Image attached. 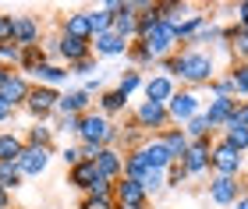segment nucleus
Returning a JSON list of instances; mask_svg holds the SVG:
<instances>
[{
	"label": "nucleus",
	"instance_id": "f257e3e1",
	"mask_svg": "<svg viewBox=\"0 0 248 209\" xmlns=\"http://www.w3.org/2000/svg\"><path fill=\"white\" fill-rule=\"evenodd\" d=\"M217 53L213 50H177V82L185 89H202L217 82Z\"/></svg>",
	"mask_w": 248,
	"mask_h": 209
},
{
	"label": "nucleus",
	"instance_id": "f03ea898",
	"mask_svg": "<svg viewBox=\"0 0 248 209\" xmlns=\"http://www.w3.org/2000/svg\"><path fill=\"white\" fill-rule=\"evenodd\" d=\"M78 146H117L121 149V128L110 117H103L99 110H89L82 117V128H78Z\"/></svg>",
	"mask_w": 248,
	"mask_h": 209
},
{
	"label": "nucleus",
	"instance_id": "7ed1b4c3",
	"mask_svg": "<svg viewBox=\"0 0 248 209\" xmlns=\"http://www.w3.org/2000/svg\"><path fill=\"white\" fill-rule=\"evenodd\" d=\"M245 170V156L238 149H231L223 138L213 142V152H209V174H217V178H241Z\"/></svg>",
	"mask_w": 248,
	"mask_h": 209
},
{
	"label": "nucleus",
	"instance_id": "20e7f679",
	"mask_svg": "<svg viewBox=\"0 0 248 209\" xmlns=\"http://www.w3.org/2000/svg\"><path fill=\"white\" fill-rule=\"evenodd\" d=\"M131 120L145 131V135H160V131H167L174 124L170 114H167V103H153V100H142L139 106H135L131 110Z\"/></svg>",
	"mask_w": 248,
	"mask_h": 209
},
{
	"label": "nucleus",
	"instance_id": "39448f33",
	"mask_svg": "<svg viewBox=\"0 0 248 209\" xmlns=\"http://www.w3.org/2000/svg\"><path fill=\"white\" fill-rule=\"evenodd\" d=\"M167 114H170V120L177 128H185L191 117H199L202 114V100H199V92H191V89H177L170 96V103H167Z\"/></svg>",
	"mask_w": 248,
	"mask_h": 209
},
{
	"label": "nucleus",
	"instance_id": "423d86ee",
	"mask_svg": "<svg viewBox=\"0 0 248 209\" xmlns=\"http://www.w3.org/2000/svg\"><path fill=\"white\" fill-rule=\"evenodd\" d=\"M57 103H61L57 89H50V85H32V92L25 100V110L32 114V120H50L57 114Z\"/></svg>",
	"mask_w": 248,
	"mask_h": 209
},
{
	"label": "nucleus",
	"instance_id": "0eeeda50",
	"mask_svg": "<svg viewBox=\"0 0 248 209\" xmlns=\"http://www.w3.org/2000/svg\"><path fill=\"white\" fill-rule=\"evenodd\" d=\"M145 50L153 53V60H163V57H170V53H177V39H174V29L167 25V21H160L149 36H142L139 39Z\"/></svg>",
	"mask_w": 248,
	"mask_h": 209
},
{
	"label": "nucleus",
	"instance_id": "6e6552de",
	"mask_svg": "<svg viewBox=\"0 0 248 209\" xmlns=\"http://www.w3.org/2000/svg\"><path fill=\"white\" fill-rule=\"evenodd\" d=\"M209 152H213V138H199L191 142L188 152L181 156V167L188 178H199V174H209Z\"/></svg>",
	"mask_w": 248,
	"mask_h": 209
},
{
	"label": "nucleus",
	"instance_id": "1a4fd4ad",
	"mask_svg": "<svg viewBox=\"0 0 248 209\" xmlns=\"http://www.w3.org/2000/svg\"><path fill=\"white\" fill-rule=\"evenodd\" d=\"M114 32L124 43L139 39V0H121V11L114 18Z\"/></svg>",
	"mask_w": 248,
	"mask_h": 209
},
{
	"label": "nucleus",
	"instance_id": "9d476101",
	"mask_svg": "<svg viewBox=\"0 0 248 209\" xmlns=\"http://www.w3.org/2000/svg\"><path fill=\"white\" fill-rule=\"evenodd\" d=\"M25 78L32 82V85H50V89H57V85H64L67 78H71V71L64 68V64H57V60H43V64H36Z\"/></svg>",
	"mask_w": 248,
	"mask_h": 209
},
{
	"label": "nucleus",
	"instance_id": "9b49d317",
	"mask_svg": "<svg viewBox=\"0 0 248 209\" xmlns=\"http://www.w3.org/2000/svg\"><path fill=\"white\" fill-rule=\"evenodd\" d=\"M93 57V43L89 39H75V36H57V60H64V68H71V64Z\"/></svg>",
	"mask_w": 248,
	"mask_h": 209
},
{
	"label": "nucleus",
	"instance_id": "f8f14e48",
	"mask_svg": "<svg viewBox=\"0 0 248 209\" xmlns=\"http://www.w3.org/2000/svg\"><path fill=\"white\" fill-rule=\"evenodd\" d=\"M89 110H93V96L85 89H67V92H61V103H57L53 117H85Z\"/></svg>",
	"mask_w": 248,
	"mask_h": 209
},
{
	"label": "nucleus",
	"instance_id": "ddd939ff",
	"mask_svg": "<svg viewBox=\"0 0 248 209\" xmlns=\"http://www.w3.org/2000/svg\"><path fill=\"white\" fill-rule=\"evenodd\" d=\"M139 152H142V160H145V167H149V170H163V174H167V167L177 163L170 152H167V146L160 142V135H149V138L139 146Z\"/></svg>",
	"mask_w": 248,
	"mask_h": 209
},
{
	"label": "nucleus",
	"instance_id": "4468645a",
	"mask_svg": "<svg viewBox=\"0 0 248 209\" xmlns=\"http://www.w3.org/2000/svg\"><path fill=\"white\" fill-rule=\"evenodd\" d=\"M241 178H217V174L209 178V199L217 206H234L241 199Z\"/></svg>",
	"mask_w": 248,
	"mask_h": 209
},
{
	"label": "nucleus",
	"instance_id": "2eb2a0df",
	"mask_svg": "<svg viewBox=\"0 0 248 209\" xmlns=\"http://www.w3.org/2000/svg\"><path fill=\"white\" fill-rule=\"evenodd\" d=\"M50 160H53V149H36V146H25V152H21V160H18L21 178H39V174H46Z\"/></svg>",
	"mask_w": 248,
	"mask_h": 209
},
{
	"label": "nucleus",
	"instance_id": "dca6fc26",
	"mask_svg": "<svg viewBox=\"0 0 248 209\" xmlns=\"http://www.w3.org/2000/svg\"><path fill=\"white\" fill-rule=\"evenodd\" d=\"M238 103L241 100H234V96H213L209 106H202V114H206V120H209V131H217V128L227 124L231 114L238 110Z\"/></svg>",
	"mask_w": 248,
	"mask_h": 209
},
{
	"label": "nucleus",
	"instance_id": "f3484780",
	"mask_svg": "<svg viewBox=\"0 0 248 209\" xmlns=\"http://www.w3.org/2000/svg\"><path fill=\"white\" fill-rule=\"evenodd\" d=\"M18 46H39L43 43V25L36 15H15V36Z\"/></svg>",
	"mask_w": 248,
	"mask_h": 209
},
{
	"label": "nucleus",
	"instance_id": "a211bd4d",
	"mask_svg": "<svg viewBox=\"0 0 248 209\" xmlns=\"http://www.w3.org/2000/svg\"><path fill=\"white\" fill-rule=\"evenodd\" d=\"M114 202H117V206H149V195H145L142 181L117 178V181H114Z\"/></svg>",
	"mask_w": 248,
	"mask_h": 209
},
{
	"label": "nucleus",
	"instance_id": "6ab92c4d",
	"mask_svg": "<svg viewBox=\"0 0 248 209\" xmlns=\"http://www.w3.org/2000/svg\"><path fill=\"white\" fill-rule=\"evenodd\" d=\"M177 92V82L174 78H167V75H149V78L142 82V96L145 100H153V103H170V96Z\"/></svg>",
	"mask_w": 248,
	"mask_h": 209
},
{
	"label": "nucleus",
	"instance_id": "aec40b11",
	"mask_svg": "<svg viewBox=\"0 0 248 209\" xmlns=\"http://www.w3.org/2000/svg\"><path fill=\"white\" fill-rule=\"evenodd\" d=\"M96 170L103 174L107 181H117L124 174V152L117 146H103V149H99V156H96Z\"/></svg>",
	"mask_w": 248,
	"mask_h": 209
},
{
	"label": "nucleus",
	"instance_id": "412c9836",
	"mask_svg": "<svg viewBox=\"0 0 248 209\" xmlns=\"http://www.w3.org/2000/svg\"><path fill=\"white\" fill-rule=\"evenodd\" d=\"M128 46L131 43H124L114 29L103 32V36L93 39V57H128Z\"/></svg>",
	"mask_w": 248,
	"mask_h": 209
},
{
	"label": "nucleus",
	"instance_id": "4be33fe9",
	"mask_svg": "<svg viewBox=\"0 0 248 209\" xmlns=\"http://www.w3.org/2000/svg\"><path fill=\"white\" fill-rule=\"evenodd\" d=\"M29 92H32V82H29V78H25L21 71H15V75L7 78V85L0 89V96H4V100H7L11 106H15V110H18V106H25Z\"/></svg>",
	"mask_w": 248,
	"mask_h": 209
},
{
	"label": "nucleus",
	"instance_id": "5701e85b",
	"mask_svg": "<svg viewBox=\"0 0 248 209\" xmlns=\"http://www.w3.org/2000/svg\"><path fill=\"white\" fill-rule=\"evenodd\" d=\"M61 32L64 36H75V39H89L93 43V21H89V11H75V15H67L64 21H61Z\"/></svg>",
	"mask_w": 248,
	"mask_h": 209
},
{
	"label": "nucleus",
	"instance_id": "b1692460",
	"mask_svg": "<svg viewBox=\"0 0 248 209\" xmlns=\"http://www.w3.org/2000/svg\"><path fill=\"white\" fill-rule=\"evenodd\" d=\"M67 181H71L75 188L85 195V192H89V188H93V184L99 181V170H96V163H93V160H82L78 167H71V170H67Z\"/></svg>",
	"mask_w": 248,
	"mask_h": 209
},
{
	"label": "nucleus",
	"instance_id": "393cba45",
	"mask_svg": "<svg viewBox=\"0 0 248 209\" xmlns=\"http://www.w3.org/2000/svg\"><path fill=\"white\" fill-rule=\"evenodd\" d=\"M160 142L167 146V152H170V156L181 163V156L188 152V146H191V138L185 135V128H177V124H170L167 131H160Z\"/></svg>",
	"mask_w": 248,
	"mask_h": 209
},
{
	"label": "nucleus",
	"instance_id": "a878e982",
	"mask_svg": "<svg viewBox=\"0 0 248 209\" xmlns=\"http://www.w3.org/2000/svg\"><path fill=\"white\" fill-rule=\"evenodd\" d=\"M53 135H57V131H53V124L50 120H32V128L25 131V146H36V149H53Z\"/></svg>",
	"mask_w": 248,
	"mask_h": 209
},
{
	"label": "nucleus",
	"instance_id": "bb28decb",
	"mask_svg": "<svg viewBox=\"0 0 248 209\" xmlns=\"http://www.w3.org/2000/svg\"><path fill=\"white\" fill-rule=\"evenodd\" d=\"M96 110L103 117H117V114L128 110V96H121L117 89H103V92L96 96Z\"/></svg>",
	"mask_w": 248,
	"mask_h": 209
},
{
	"label": "nucleus",
	"instance_id": "cd10ccee",
	"mask_svg": "<svg viewBox=\"0 0 248 209\" xmlns=\"http://www.w3.org/2000/svg\"><path fill=\"white\" fill-rule=\"evenodd\" d=\"M21 152H25V138L4 131V135H0V163H18Z\"/></svg>",
	"mask_w": 248,
	"mask_h": 209
},
{
	"label": "nucleus",
	"instance_id": "c85d7f7f",
	"mask_svg": "<svg viewBox=\"0 0 248 209\" xmlns=\"http://www.w3.org/2000/svg\"><path fill=\"white\" fill-rule=\"evenodd\" d=\"M145 174H149V167H145V160H142V152L139 149H131V152H124V174L121 178H131V181H142Z\"/></svg>",
	"mask_w": 248,
	"mask_h": 209
},
{
	"label": "nucleus",
	"instance_id": "c756f323",
	"mask_svg": "<svg viewBox=\"0 0 248 209\" xmlns=\"http://www.w3.org/2000/svg\"><path fill=\"white\" fill-rule=\"evenodd\" d=\"M142 82H145V78H142V71H135V68H124L114 89H117L121 96H128V100H131V96H135V92L142 89Z\"/></svg>",
	"mask_w": 248,
	"mask_h": 209
},
{
	"label": "nucleus",
	"instance_id": "7c9ffc66",
	"mask_svg": "<svg viewBox=\"0 0 248 209\" xmlns=\"http://www.w3.org/2000/svg\"><path fill=\"white\" fill-rule=\"evenodd\" d=\"M227 75L234 82V96H238V100H248V64L245 60H234L227 68Z\"/></svg>",
	"mask_w": 248,
	"mask_h": 209
},
{
	"label": "nucleus",
	"instance_id": "2f4dec72",
	"mask_svg": "<svg viewBox=\"0 0 248 209\" xmlns=\"http://www.w3.org/2000/svg\"><path fill=\"white\" fill-rule=\"evenodd\" d=\"M114 11H110V7H93V11H89V21H93V32H96V36H103V32H110V29H114ZM93 36V39H96Z\"/></svg>",
	"mask_w": 248,
	"mask_h": 209
},
{
	"label": "nucleus",
	"instance_id": "473e14b6",
	"mask_svg": "<svg viewBox=\"0 0 248 209\" xmlns=\"http://www.w3.org/2000/svg\"><path fill=\"white\" fill-rule=\"evenodd\" d=\"M128 64H131V68H135V71H145V68H153V64H156V60H153V53H149V50H145V46H142V43H139V39H135V43H131V46H128Z\"/></svg>",
	"mask_w": 248,
	"mask_h": 209
},
{
	"label": "nucleus",
	"instance_id": "72a5a7b5",
	"mask_svg": "<svg viewBox=\"0 0 248 209\" xmlns=\"http://www.w3.org/2000/svg\"><path fill=\"white\" fill-rule=\"evenodd\" d=\"M43 60H46V53H43V43H39V46H21L18 71H21V75H29V71L36 68V64H43Z\"/></svg>",
	"mask_w": 248,
	"mask_h": 209
},
{
	"label": "nucleus",
	"instance_id": "f704fd0d",
	"mask_svg": "<svg viewBox=\"0 0 248 209\" xmlns=\"http://www.w3.org/2000/svg\"><path fill=\"white\" fill-rule=\"evenodd\" d=\"M185 135H188L191 142H199V138H213V131H209V120H206V114L191 117L188 124H185Z\"/></svg>",
	"mask_w": 248,
	"mask_h": 209
},
{
	"label": "nucleus",
	"instance_id": "c9c22d12",
	"mask_svg": "<svg viewBox=\"0 0 248 209\" xmlns=\"http://www.w3.org/2000/svg\"><path fill=\"white\" fill-rule=\"evenodd\" d=\"M21 170H18V163H0V184H4L7 192H15V188H21Z\"/></svg>",
	"mask_w": 248,
	"mask_h": 209
},
{
	"label": "nucleus",
	"instance_id": "e433bc0d",
	"mask_svg": "<svg viewBox=\"0 0 248 209\" xmlns=\"http://www.w3.org/2000/svg\"><path fill=\"white\" fill-rule=\"evenodd\" d=\"M223 142L245 156V152H248V128H227V131H223Z\"/></svg>",
	"mask_w": 248,
	"mask_h": 209
},
{
	"label": "nucleus",
	"instance_id": "4c0bfd02",
	"mask_svg": "<svg viewBox=\"0 0 248 209\" xmlns=\"http://www.w3.org/2000/svg\"><path fill=\"white\" fill-rule=\"evenodd\" d=\"M142 188H145V195H160L163 188H167V174L163 170H149L142 178Z\"/></svg>",
	"mask_w": 248,
	"mask_h": 209
},
{
	"label": "nucleus",
	"instance_id": "58836bf2",
	"mask_svg": "<svg viewBox=\"0 0 248 209\" xmlns=\"http://www.w3.org/2000/svg\"><path fill=\"white\" fill-rule=\"evenodd\" d=\"M18 60H21V46L15 39H7V43H0V64H7V68H18Z\"/></svg>",
	"mask_w": 248,
	"mask_h": 209
},
{
	"label": "nucleus",
	"instance_id": "ea45409f",
	"mask_svg": "<svg viewBox=\"0 0 248 209\" xmlns=\"http://www.w3.org/2000/svg\"><path fill=\"white\" fill-rule=\"evenodd\" d=\"M234 29H238V39H234L231 53H234V60H245V64H248V29L238 25V21H234Z\"/></svg>",
	"mask_w": 248,
	"mask_h": 209
},
{
	"label": "nucleus",
	"instance_id": "a19ab883",
	"mask_svg": "<svg viewBox=\"0 0 248 209\" xmlns=\"http://www.w3.org/2000/svg\"><path fill=\"white\" fill-rule=\"evenodd\" d=\"M209 92H213V96H234V82H231V75H227V71L217 75V82L209 85ZM234 100H238V96H234Z\"/></svg>",
	"mask_w": 248,
	"mask_h": 209
},
{
	"label": "nucleus",
	"instance_id": "79ce46f5",
	"mask_svg": "<svg viewBox=\"0 0 248 209\" xmlns=\"http://www.w3.org/2000/svg\"><path fill=\"white\" fill-rule=\"evenodd\" d=\"M67 71H71V75H78V78H93V75H99V68H96V57L78 60V64H71Z\"/></svg>",
	"mask_w": 248,
	"mask_h": 209
},
{
	"label": "nucleus",
	"instance_id": "37998d69",
	"mask_svg": "<svg viewBox=\"0 0 248 209\" xmlns=\"http://www.w3.org/2000/svg\"><path fill=\"white\" fill-rule=\"evenodd\" d=\"M185 181H188L185 167H181V163H170V167H167V188H181Z\"/></svg>",
	"mask_w": 248,
	"mask_h": 209
},
{
	"label": "nucleus",
	"instance_id": "c03bdc74",
	"mask_svg": "<svg viewBox=\"0 0 248 209\" xmlns=\"http://www.w3.org/2000/svg\"><path fill=\"white\" fill-rule=\"evenodd\" d=\"M117 202L114 199H99V195H82V202H78V209H114Z\"/></svg>",
	"mask_w": 248,
	"mask_h": 209
},
{
	"label": "nucleus",
	"instance_id": "a18cd8bd",
	"mask_svg": "<svg viewBox=\"0 0 248 209\" xmlns=\"http://www.w3.org/2000/svg\"><path fill=\"white\" fill-rule=\"evenodd\" d=\"M61 160H64V167L71 170V167L82 163V149H78V146H64V149H61Z\"/></svg>",
	"mask_w": 248,
	"mask_h": 209
},
{
	"label": "nucleus",
	"instance_id": "49530a36",
	"mask_svg": "<svg viewBox=\"0 0 248 209\" xmlns=\"http://www.w3.org/2000/svg\"><path fill=\"white\" fill-rule=\"evenodd\" d=\"M78 128H82V117H61L53 131H64V135H75L78 138Z\"/></svg>",
	"mask_w": 248,
	"mask_h": 209
},
{
	"label": "nucleus",
	"instance_id": "de8ad7c7",
	"mask_svg": "<svg viewBox=\"0 0 248 209\" xmlns=\"http://www.w3.org/2000/svg\"><path fill=\"white\" fill-rule=\"evenodd\" d=\"M15 36V15H0V43H7Z\"/></svg>",
	"mask_w": 248,
	"mask_h": 209
},
{
	"label": "nucleus",
	"instance_id": "09e8293b",
	"mask_svg": "<svg viewBox=\"0 0 248 209\" xmlns=\"http://www.w3.org/2000/svg\"><path fill=\"white\" fill-rule=\"evenodd\" d=\"M234 21L248 29V0H238V4H234Z\"/></svg>",
	"mask_w": 248,
	"mask_h": 209
},
{
	"label": "nucleus",
	"instance_id": "8fccbe9b",
	"mask_svg": "<svg viewBox=\"0 0 248 209\" xmlns=\"http://www.w3.org/2000/svg\"><path fill=\"white\" fill-rule=\"evenodd\" d=\"M15 114H18V110H15V106H11V103L4 100V96H0V124H7V120H11V117H15Z\"/></svg>",
	"mask_w": 248,
	"mask_h": 209
},
{
	"label": "nucleus",
	"instance_id": "3c124183",
	"mask_svg": "<svg viewBox=\"0 0 248 209\" xmlns=\"http://www.w3.org/2000/svg\"><path fill=\"white\" fill-rule=\"evenodd\" d=\"M82 149V160H93L96 163V156H99V146H78Z\"/></svg>",
	"mask_w": 248,
	"mask_h": 209
},
{
	"label": "nucleus",
	"instance_id": "603ef678",
	"mask_svg": "<svg viewBox=\"0 0 248 209\" xmlns=\"http://www.w3.org/2000/svg\"><path fill=\"white\" fill-rule=\"evenodd\" d=\"M11 75H15V71H11L7 64H0V89H4V85H7V78H11Z\"/></svg>",
	"mask_w": 248,
	"mask_h": 209
},
{
	"label": "nucleus",
	"instance_id": "864d4df0",
	"mask_svg": "<svg viewBox=\"0 0 248 209\" xmlns=\"http://www.w3.org/2000/svg\"><path fill=\"white\" fill-rule=\"evenodd\" d=\"M234 206H238V209H248V195H241V199L234 202Z\"/></svg>",
	"mask_w": 248,
	"mask_h": 209
},
{
	"label": "nucleus",
	"instance_id": "5fc2aeb1",
	"mask_svg": "<svg viewBox=\"0 0 248 209\" xmlns=\"http://www.w3.org/2000/svg\"><path fill=\"white\" fill-rule=\"evenodd\" d=\"M114 209H153V206H114Z\"/></svg>",
	"mask_w": 248,
	"mask_h": 209
},
{
	"label": "nucleus",
	"instance_id": "6e6d98bb",
	"mask_svg": "<svg viewBox=\"0 0 248 209\" xmlns=\"http://www.w3.org/2000/svg\"><path fill=\"white\" fill-rule=\"evenodd\" d=\"M241 195H248V181H245V192H241Z\"/></svg>",
	"mask_w": 248,
	"mask_h": 209
},
{
	"label": "nucleus",
	"instance_id": "4d7b16f0",
	"mask_svg": "<svg viewBox=\"0 0 248 209\" xmlns=\"http://www.w3.org/2000/svg\"><path fill=\"white\" fill-rule=\"evenodd\" d=\"M0 135H4V131H0Z\"/></svg>",
	"mask_w": 248,
	"mask_h": 209
}]
</instances>
